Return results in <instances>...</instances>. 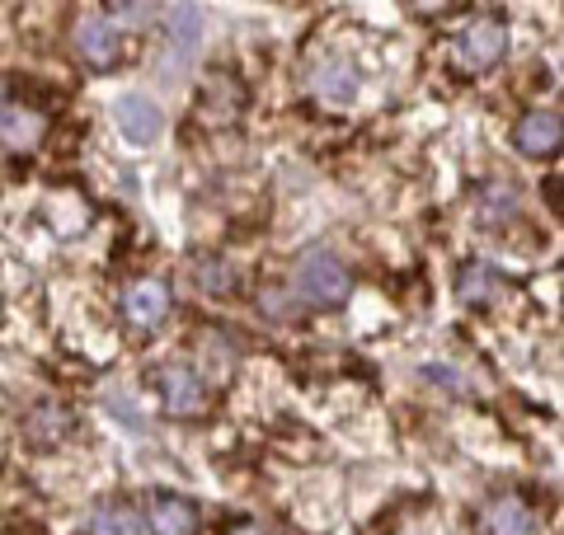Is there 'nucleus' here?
I'll return each instance as SVG.
<instances>
[{"label": "nucleus", "instance_id": "19", "mask_svg": "<svg viewBox=\"0 0 564 535\" xmlns=\"http://www.w3.org/2000/svg\"><path fill=\"white\" fill-rule=\"evenodd\" d=\"M259 306H263V310H269L273 319H288V315H292V296H288V292H282V296H278V287H269V292H263V296H259Z\"/></svg>", "mask_w": 564, "mask_h": 535}, {"label": "nucleus", "instance_id": "7", "mask_svg": "<svg viewBox=\"0 0 564 535\" xmlns=\"http://www.w3.org/2000/svg\"><path fill=\"white\" fill-rule=\"evenodd\" d=\"M122 315H128L137 329H155L170 315V287L165 282H155V277L132 282V292L122 296Z\"/></svg>", "mask_w": 564, "mask_h": 535}, {"label": "nucleus", "instance_id": "21", "mask_svg": "<svg viewBox=\"0 0 564 535\" xmlns=\"http://www.w3.org/2000/svg\"><path fill=\"white\" fill-rule=\"evenodd\" d=\"M240 535H245V531H240Z\"/></svg>", "mask_w": 564, "mask_h": 535}, {"label": "nucleus", "instance_id": "3", "mask_svg": "<svg viewBox=\"0 0 564 535\" xmlns=\"http://www.w3.org/2000/svg\"><path fill=\"white\" fill-rule=\"evenodd\" d=\"M161 404L174 418H198L207 408V385L198 381V371L188 367H165L161 371Z\"/></svg>", "mask_w": 564, "mask_h": 535}, {"label": "nucleus", "instance_id": "13", "mask_svg": "<svg viewBox=\"0 0 564 535\" xmlns=\"http://www.w3.org/2000/svg\"><path fill=\"white\" fill-rule=\"evenodd\" d=\"M90 531L95 535H141V516L128 503H104L90 516Z\"/></svg>", "mask_w": 564, "mask_h": 535}, {"label": "nucleus", "instance_id": "1", "mask_svg": "<svg viewBox=\"0 0 564 535\" xmlns=\"http://www.w3.org/2000/svg\"><path fill=\"white\" fill-rule=\"evenodd\" d=\"M348 292H352V277L329 249H311V254L296 263V296H302L306 306L334 310L348 301Z\"/></svg>", "mask_w": 564, "mask_h": 535}, {"label": "nucleus", "instance_id": "15", "mask_svg": "<svg viewBox=\"0 0 564 535\" xmlns=\"http://www.w3.org/2000/svg\"><path fill=\"white\" fill-rule=\"evenodd\" d=\"M70 427V418L62 414L57 404H43V408H33V418H29V433L39 437V441H62V433Z\"/></svg>", "mask_w": 564, "mask_h": 535}, {"label": "nucleus", "instance_id": "5", "mask_svg": "<svg viewBox=\"0 0 564 535\" xmlns=\"http://www.w3.org/2000/svg\"><path fill=\"white\" fill-rule=\"evenodd\" d=\"M311 89L315 95H325L329 103H352L358 99V89H362L358 66H352L348 57H321L311 66Z\"/></svg>", "mask_w": 564, "mask_h": 535}, {"label": "nucleus", "instance_id": "11", "mask_svg": "<svg viewBox=\"0 0 564 535\" xmlns=\"http://www.w3.org/2000/svg\"><path fill=\"white\" fill-rule=\"evenodd\" d=\"M43 128H47V122L33 109H14V113L0 118V141H6L10 151H33L43 141Z\"/></svg>", "mask_w": 564, "mask_h": 535}, {"label": "nucleus", "instance_id": "17", "mask_svg": "<svg viewBox=\"0 0 564 535\" xmlns=\"http://www.w3.org/2000/svg\"><path fill=\"white\" fill-rule=\"evenodd\" d=\"M198 287L203 292H231V268L217 263V259L198 263Z\"/></svg>", "mask_w": 564, "mask_h": 535}, {"label": "nucleus", "instance_id": "2", "mask_svg": "<svg viewBox=\"0 0 564 535\" xmlns=\"http://www.w3.org/2000/svg\"><path fill=\"white\" fill-rule=\"evenodd\" d=\"M508 52V29L503 20H494V14H480V20H470V29L462 33V62L470 70H489Z\"/></svg>", "mask_w": 564, "mask_h": 535}, {"label": "nucleus", "instance_id": "14", "mask_svg": "<svg viewBox=\"0 0 564 535\" xmlns=\"http://www.w3.org/2000/svg\"><path fill=\"white\" fill-rule=\"evenodd\" d=\"M494 296H499V273L489 263H470L462 273V301L466 306H489Z\"/></svg>", "mask_w": 564, "mask_h": 535}, {"label": "nucleus", "instance_id": "6", "mask_svg": "<svg viewBox=\"0 0 564 535\" xmlns=\"http://www.w3.org/2000/svg\"><path fill=\"white\" fill-rule=\"evenodd\" d=\"M76 52L85 57V66L109 70L113 57H118V29H113V20H104V14H85V20L76 24Z\"/></svg>", "mask_w": 564, "mask_h": 535}, {"label": "nucleus", "instance_id": "10", "mask_svg": "<svg viewBox=\"0 0 564 535\" xmlns=\"http://www.w3.org/2000/svg\"><path fill=\"white\" fill-rule=\"evenodd\" d=\"M147 522H151V535H193V531H198V516H193V507L184 503V498H170V493H161L147 507Z\"/></svg>", "mask_w": 564, "mask_h": 535}, {"label": "nucleus", "instance_id": "18", "mask_svg": "<svg viewBox=\"0 0 564 535\" xmlns=\"http://www.w3.org/2000/svg\"><path fill=\"white\" fill-rule=\"evenodd\" d=\"M113 14H118L122 24H132V29H147L161 10H155V6H113Z\"/></svg>", "mask_w": 564, "mask_h": 535}, {"label": "nucleus", "instance_id": "9", "mask_svg": "<svg viewBox=\"0 0 564 535\" xmlns=\"http://www.w3.org/2000/svg\"><path fill=\"white\" fill-rule=\"evenodd\" d=\"M485 531L489 535H536V516L522 498H494L485 507Z\"/></svg>", "mask_w": 564, "mask_h": 535}, {"label": "nucleus", "instance_id": "20", "mask_svg": "<svg viewBox=\"0 0 564 535\" xmlns=\"http://www.w3.org/2000/svg\"><path fill=\"white\" fill-rule=\"evenodd\" d=\"M0 95H6V89H0Z\"/></svg>", "mask_w": 564, "mask_h": 535}, {"label": "nucleus", "instance_id": "12", "mask_svg": "<svg viewBox=\"0 0 564 535\" xmlns=\"http://www.w3.org/2000/svg\"><path fill=\"white\" fill-rule=\"evenodd\" d=\"M165 20H170V43L180 47L184 57H188V52H198V43H203V24H207L198 6H170V10H165Z\"/></svg>", "mask_w": 564, "mask_h": 535}, {"label": "nucleus", "instance_id": "8", "mask_svg": "<svg viewBox=\"0 0 564 535\" xmlns=\"http://www.w3.org/2000/svg\"><path fill=\"white\" fill-rule=\"evenodd\" d=\"M513 141H518L522 155H536V160L555 155V151H560V113H545V109H541V113H527V118L518 122Z\"/></svg>", "mask_w": 564, "mask_h": 535}, {"label": "nucleus", "instance_id": "16", "mask_svg": "<svg viewBox=\"0 0 564 535\" xmlns=\"http://www.w3.org/2000/svg\"><path fill=\"white\" fill-rule=\"evenodd\" d=\"M480 217L494 221V226H499V221H513V217H518V193H513V188H489Z\"/></svg>", "mask_w": 564, "mask_h": 535}, {"label": "nucleus", "instance_id": "4", "mask_svg": "<svg viewBox=\"0 0 564 535\" xmlns=\"http://www.w3.org/2000/svg\"><path fill=\"white\" fill-rule=\"evenodd\" d=\"M113 122H118V132L128 137L132 146H151V141L161 137V128H165V118H161V109H155V99H147V95H122L113 103Z\"/></svg>", "mask_w": 564, "mask_h": 535}]
</instances>
